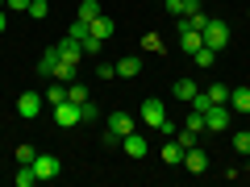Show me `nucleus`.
<instances>
[{
	"mask_svg": "<svg viewBox=\"0 0 250 187\" xmlns=\"http://www.w3.org/2000/svg\"><path fill=\"white\" fill-rule=\"evenodd\" d=\"M138 129V116L125 112V108H117V112H108V125H104V146H121L125 133H134Z\"/></svg>",
	"mask_w": 250,
	"mask_h": 187,
	"instance_id": "f257e3e1",
	"label": "nucleus"
},
{
	"mask_svg": "<svg viewBox=\"0 0 250 187\" xmlns=\"http://www.w3.org/2000/svg\"><path fill=\"white\" fill-rule=\"evenodd\" d=\"M205 46L221 54L225 46H229V25H225V21H208L205 25Z\"/></svg>",
	"mask_w": 250,
	"mask_h": 187,
	"instance_id": "f03ea898",
	"label": "nucleus"
},
{
	"mask_svg": "<svg viewBox=\"0 0 250 187\" xmlns=\"http://www.w3.org/2000/svg\"><path fill=\"white\" fill-rule=\"evenodd\" d=\"M50 112H54V125H59V129H75V125H80V104H71V100L50 104Z\"/></svg>",
	"mask_w": 250,
	"mask_h": 187,
	"instance_id": "7ed1b4c3",
	"label": "nucleus"
},
{
	"mask_svg": "<svg viewBox=\"0 0 250 187\" xmlns=\"http://www.w3.org/2000/svg\"><path fill=\"white\" fill-rule=\"evenodd\" d=\"M138 116H142L146 129H163V125H167V108H163V100H146Z\"/></svg>",
	"mask_w": 250,
	"mask_h": 187,
	"instance_id": "20e7f679",
	"label": "nucleus"
},
{
	"mask_svg": "<svg viewBox=\"0 0 250 187\" xmlns=\"http://www.w3.org/2000/svg\"><path fill=\"white\" fill-rule=\"evenodd\" d=\"M179 167H184L188 175H205V170H208V154L200 150V146H188V150H184V162H179Z\"/></svg>",
	"mask_w": 250,
	"mask_h": 187,
	"instance_id": "39448f33",
	"label": "nucleus"
},
{
	"mask_svg": "<svg viewBox=\"0 0 250 187\" xmlns=\"http://www.w3.org/2000/svg\"><path fill=\"white\" fill-rule=\"evenodd\" d=\"M42 104H46L42 92H21V96H17V112L25 116V121H34V116L42 112Z\"/></svg>",
	"mask_w": 250,
	"mask_h": 187,
	"instance_id": "423d86ee",
	"label": "nucleus"
},
{
	"mask_svg": "<svg viewBox=\"0 0 250 187\" xmlns=\"http://www.w3.org/2000/svg\"><path fill=\"white\" fill-rule=\"evenodd\" d=\"M205 125H208V133H225L229 129V104H213L205 112Z\"/></svg>",
	"mask_w": 250,
	"mask_h": 187,
	"instance_id": "0eeeda50",
	"label": "nucleus"
},
{
	"mask_svg": "<svg viewBox=\"0 0 250 187\" xmlns=\"http://www.w3.org/2000/svg\"><path fill=\"white\" fill-rule=\"evenodd\" d=\"M121 146H125V158H146V150H150V142H146V133H138V129H134V133H125L121 137Z\"/></svg>",
	"mask_w": 250,
	"mask_h": 187,
	"instance_id": "6e6552de",
	"label": "nucleus"
},
{
	"mask_svg": "<svg viewBox=\"0 0 250 187\" xmlns=\"http://www.w3.org/2000/svg\"><path fill=\"white\" fill-rule=\"evenodd\" d=\"M29 167H34L38 183H42V179H59V158H54V154H38V158L29 162Z\"/></svg>",
	"mask_w": 250,
	"mask_h": 187,
	"instance_id": "1a4fd4ad",
	"label": "nucleus"
},
{
	"mask_svg": "<svg viewBox=\"0 0 250 187\" xmlns=\"http://www.w3.org/2000/svg\"><path fill=\"white\" fill-rule=\"evenodd\" d=\"M200 46H205V34H200V29H188V25H179V50H184L188 58H192V54H196Z\"/></svg>",
	"mask_w": 250,
	"mask_h": 187,
	"instance_id": "9d476101",
	"label": "nucleus"
},
{
	"mask_svg": "<svg viewBox=\"0 0 250 187\" xmlns=\"http://www.w3.org/2000/svg\"><path fill=\"white\" fill-rule=\"evenodd\" d=\"M54 50H59L62 62H75V67H80V58H83V46L75 42V37H62V42H54Z\"/></svg>",
	"mask_w": 250,
	"mask_h": 187,
	"instance_id": "9b49d317",
	"label": "nucleus"
},
{
	"mask_svg": "<svg viewBox=\"0 0 250 187\" xmlns=\"http://www.w3.org/2000/svg\"><path fill=\"white\" fill-rule=\"evenodd\" d=\"M113 67H117V75H125V79L142 75V58H138V54H121V58H117Z\"/></svg>",
	"mask_w": 250,
	"mask_h": 187,
	"instance_id": "f8f14e48",
	"label": "nucleus"
},
{
	"mask_svg": "<svg viewBox=\"0 0 250 187\" xmlns=\"http://www.w3.org/2000/svg\"><path fill=\"white\" fill-rule=\"evenodd\" d=\"M229 112H250V88H229Z\"/></svg>",
	"mask_w": 250,
	"mask_h": 187,
	"instance_id": "ddd939ff",
	"label": "nucleus"
},
{
	"mask_svg": "<svg viewBox=\"0 0 250 187\" xmlns=\"http://www.w3.org/2000/svg\"><path fill=\"white\" fill-rule=\"evenodd\" d=\"M75 75H80V67L75 62H54V71H50V79H59V83H75Z\"/></svg>",
	"mask_w": 250,
	"mask_h": 187,
	"instance_id": "4468645a",
	"label": "nucleus"
},
{
	"mask_svg": "<svg viewBox=\"0 0 250 187\" xmlns=\"http://www.w3.org/2000/svg\"><path fill=\"white\" fill-rule=\"evenodd\" d=\"M171 92H175V100H184V104H188L200 88H196V79H175V83H171Z\"/></svg>",
	"mask_w": 250,
	"mask_h": 187,
	"instance_id": "2eb2a0df",
	"label": "nucleus"
},
{
	"mask_svg": "<svg viewBox=\"0 0 250 187\" xmlns=\"http://www.w3.org/2000/svg\"><path fill=\"white\" fill-rule=\"evenodd\" d=\"M184 129H188V133H208V125H205V112H196V108H188V125H184Z\"/></svg>",
	"mask_w": 250,
	"mask_h": 187,
	"instance_id": "dca6fc26",
	"label": "nucleus"
},
{
	"mask_svg": "<svg viewBox=\"0 0 250 187\" xmlns=\"http://www.w3.org/2000/svg\"><path fill=\"white\" fill-rule=\"evenodd\" d=\"M163 162H167V167H179V162H184V146L167 142V146H163Z\"/></svg>",
	"mask_w": 250,
	"mask_h": 187,
	"instance_id": "f3484780",
	"label": "nucleus"
},
{
	"mask_svg": "<svg viewBox=\"0 0 250 187\" xmlns=\"http://www.w3.org/2000/svg\"><path fill=\"white\" fill-rule=\"evenodd\" d=\"M54 62H59V50H54V46H50V50H46L42 58H38V75H46V79H50V71H54Z\"/></svg>",
	"mask_w": 250,
	"mask_h": 187,
	"instance_id": "a211bd4d",
	"label": "nucleus"
},
{
	"mask_svg": "<svg viewBox=\"0 0 250 187\" xmlns=\"http://www.w3.org/2000/svg\"><path fill=\"white\" fill-rule=\"evenodd\" d=\"M100 13H104V9H100V0H83V4H80V13H75V17H80V21H96Z\"/></svg>",
	"mask_w": 250,
	"mask_h": 187,
	"instance_id": "6ab92c4d",
	"label": "nucleus"
},
{
	"mask_svg": "<svg viewBox=\"0 0 250 187\" xmlns=\"http://www.w3.org/2000/svg\"><path fill=\"white\" fill-rule=\"evenodd\" d=\"M192 62H196L200 71H208V67H213V62H217V50H208V46H200V50L192 54Z\"/></svg>",
	"mask_w": 250,
	"mask_h": 187,
	"instance_id": "aec40b11",
	"label": "nucleus"
},
{
	"mask_svg": "<svg viewBox=\"0 0 250 187\" xmlns=\"http://www.w3.org/2000/svg\"><path fill=\"white\" fill-rule=\"evenodd\" d=\"M13 183H17V187H34V183H38L34 167H29V162H21V170H17V175H13Z\"/></svg>",
	"mask_w": 250,
	"mask_h": 187,
	"instance_id": "412c9836",
	"label": "nucleus"
},
{
	"mask_svg": "<svg viewBox=\"0 0 250 187\" xmlns=\"http://www.w3.org/2000/svg\"><path fill=\"white\" fill-rule=\"evenodd\" d=\"M142 50L146 54H163V50H167V42H163L159 34H142Z\"/></svg>",
	"mask_w": 250,
	"mask_h": 187,
	"instance_id": "4be33fe9",
	"label": "nucleus"
},
{
	"mask_svg": "<svg viewBox=\"0 0 250 187\" xmlns=\"http://www.w3.org/2000/svg\"><path fill=\"white\" fill-rule=\"evenodd\" d=\"M62 100H67V83H59V79H54L50 88H46V104H62Z\"/></svg>",
	"mask_w": 250,
	"mask_h": 187,
	"instance_id": "5701e85b",
	"label": "nucleus"
},
{
	"mask_svg": "<svg viewBox=\"0 0 250 187\" xmlns=\"http://www.w3.org/2000/svg\"><path fill=\"white\" fill-rule=\"evenodd\" d=\"M67 100H71V104H83V100H92V96H88V88L75 79V83H67Z\"/></svg>",
	"mask_w": 250,
	"mask_h": 187,
	"instance_id": "b1692460",
	"label": "nucleus"
},
{
	"mask_svg": "<svg viewBox=\"0 0 250 187\" xmlns=\"http://www.w3.org/2000/svg\"><path fill=\"white\" fill-rule=\"evenodd\" d=\"M208 100L213 104H229V88L225 83H208Z\"/></svg>",
	"mask_w": 250,
	"mask_h": 187,
	"instance_id": "393cba45",
	"label": "nucleus"
},
{
	"mask_svg": "<svg viewBox=\"0 0 250 187\" xmlns=\"http://www.w3.org/2000/svg\"><path fill=\"white\" fill-rule=\"evenodd\" d=\"M229 146H233V150H238V154H250V129H238Z\"/></svg>",
	"mask_w": 250,
	"mask_h": 187,
	"instance_id": "a878e982",
	"label": "nucleus"
},
{
	"mask_svg": "<svg viewBox=\"0 0 250 187\" xmlns=\"http://www.w3.org/2000/svg\"><path fill=\"white\" fill-rule=\"evenodd\" d=\"M29 17H34V21L50 17V0H29Z\"/></svg>",
	"mask_w": 250,
	"mask_h": 187,
	"instance_id": "bb28decb",
	"label": "nucleus"
},
{
	"mask_svg": "<svg viewBox=\"0 0 250 187\" xmlns=\"http://www.w3.org/2000/svg\"><path fill=\"white\" fill-rule=\"evenodd\" d=\"M96 116H100V104L96 100H83L80 104V121H96Z\"/></svg>",
	"mask_w": 250,
	"mask_h": 187,
	"instance_id": "cd10ccee",
	"label": "nucleus"
},
{
	"mask_svg": "<svg viewBox=\"0 0 250 187\" xmlns=\"http://www.w3.org/2000/svg\"><path fill=\"white\" fill-rule=\"evenodd\" d=\"M67 37L83 42V37H88V21H80V17H75V21H71V29H67Z\"/></svg>",
	"mask_w": 250,
	"mask_h": 187,
	"instance_id": "c85d7f7f",
	"label": "nucleus"
},
{
	"mask_svg": "<svg viewBox=\"0 0 250 187\" xmlns=\"http://www.w3.org/2000/svg\"><path fill=\"white\" fill-rule=\"evenodd\" d=\"M188 104L196 108V112H208V108H213V100H208V92H196V96L188 100Z\"/></svg>",
	"mask_w": 250,
	"mask_h": 187,
	"instance_id": "c756f323",
	"label": "nucleus"
},
{
	"mask_svg": "<svg viewBox=\"0 0 250 187\" xmlns=\"http://www.w3.org/2000/svg\"><path fill=\"white\" fill-rule=\"evenodd\" d=\"M34 158H38V150H34L29 142H25V146H17V162H34Z\"/></svg>",
	"mask_w": 250,
	"mask_h": 187,
	"instance_id": "7c9ffc66",
	"label": "nucleus"
},
{
	"mask_svg": "<svg viewBox=\"0 0 250 187\" xmlns=\"http://www.w3.org/2000/svg\"><path fill=\"white\" fill-rule=\"evenodd\" d=\"M96 75H100V79H117V67H113V62H96Z\"/></svg>",
	"mask_w": 250,
	"mask_h": 187,
	"instance_id": "2f4dec72",
	"label": "nucleus"
},
{
	"mask_svg": "<svg viewBox=\"0 0 250 187\" xmlns=\"http://www.w3.org/2000/svg\"><path fill=\"white\" fill-rule=\"evenodd\" d=\"M4 9H17V13H29V0H4Z\"/></svg>",
	"mask_w": 250,
	"mask_h": 187,
	"instance_id": "473e14b6",
	"label": "nucleus"
},
{
	"mask_svg": "<svg viewBox=\"0 0 250 187\" xmlns=\"http://www.w3.org/2000/svg\"><path fill=\"white\" fill-rule=\"evenodd\" d=\"M4 29H9V17H4V9H0V34H4Z\"/></svg>",
	"mask_w": 250,
	"mask_h": 187,
	"instance_id": "72a5a7b5",
	"label": "nucleus"
},
{
	"mask_svg": "<svg viewBox=\"0 0 250 187\" xmlns=\"http://www.w3.org/2000/svg\"><path fill=\"white\" fill-rule=\"evenodd\" d=\"M246 21H250V9H246Z\"/></svg>",
	"mask_w": 250,
	"mask_h": 187,
	"instance_id": "f704fd0d",
	"label": "nucleus"
},
{
	"mask_svg": "<svg viewBox=\"0 0 250 187\" xmlns=\"http://www.w3.org/2000/svg\"><path fill=\"white\" fill-rule=\"evenodd\" d=\"M0 9H4V0H0Z\"/></svg>",
	"mask_w": 250,
	"mask_h": 187,
	"instance_id": "c9c22d12",
	"label": "nucleus"
}]
</instances>
